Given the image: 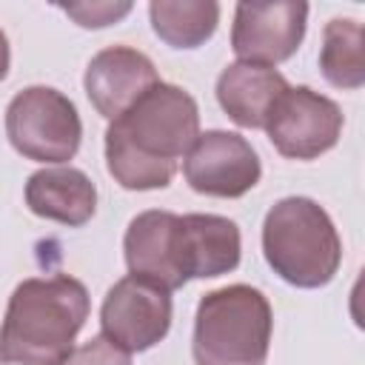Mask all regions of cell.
Returning a JSON list of instances; mask_svg holds the SVG:
<instances>
[{
    "instance_id": "6da1fadb",
    "label": "cell",
    "mask_w": 365,
    "mask_h": 365,
    "mask_svg": "<svg viewBox=\"0 0 365 365\" xmlns=\"http://www.w3.org/2000/svg\"><path fill=\"white\" fill-rule=\"evenodd\" d=\"M200 134L197 100L174 86L157 83L106 128V168L128 191L165 188L180 160Z\"/></svg>"
},
{
    "instance_id": "7a4b0ae2",
    "label": "cell",
    "mask_w": 365,
    "mask_h": 365,
    "mask_svg": "<svg viewBox=\"0 0 365 365\" xmlns=\"http://www.w3.org/2000/svg\"><path fill=\"white\" fill-rule=\"evenodd\" d=\"M88 291L68 274L23 279L6 305L0 356L9 365H63L88 319Z\"/></svg>"
},
{
    "instance_id": "3957f363",
    "label": "cell",
    "mask_w": 365,
    "mask_h": 365,
    "mask_svg": "<svg viewBox=\"0 0 365 365\" xmlns=\"http://www.w3.org/2000/svg\"><path fill=\"white\" fill-rule=\"evenodd\" d=\"M262 257L288 285L322 288L339 271L342 240L317 200L285 197L262 220Z\"/></svg>"
},
{
    "instance_id": "277c9868",
    "label": "cell",
    "mask_w": 365,
    "mask_h": 365,
    "mask_svg": "<svg viewBox=\"0 0 365 365\" xmlns=\"http://www.w3.org/2000/svg\"><path fill=\"white\" fill-rule=\"evenodd\" d=\"M274 314L268 297L254 285L208 291L194 314L191 354L197 365H265Z\"/></svg>"
},
{
    "instance_id": "5b68a950",
    "label": "cell",
    "mask_w": 365,
    "mask_h": 365,
    "mask_svg": "<svg viewBox=\"0 0 365 365\" xmlns=\"http://www.w3.org/2000/svg\"><path fill=\"white\" fill-rule=\"evenodd\" d=\"M6 137L34 163H68L80 151L83 123L77 106L51 86H29L6 106Z\"/></svg>"
},
{
    "instance_id": "8992f818",
    "label": "cell",
    "mask_w": 365,
    "mask_h": 365,
    "mask_svg": "<svg viewBox=\"0 0 365 365\" xmlns=\"http://www.w3.org/2000/svg\"><path fill=\"white\" fill-rule=\"evenodd\" d=\"M342 123V111L331 97L308 86H288L274 100L262 128L282 157L317 160L339 143Z\"/></svg>"
},
{
    "instance_id": "52a82bcc",
    "label": "cell",
    "mask_w": 365,
    "mask_h": 365,
    "mask_svg": "<svg viewBox=\"0 0 365 365\" xmlns=\"http://www.w3.org/2000/svg\"><path fill=\"white\" fill-rule=\"evenodd\" d=\"M171 317V291L134 274L117 279L100 305L103 336L125 354H143L165 339Z\"/></svg>"
},
{
    "instance_id": "ba28073f",
    "label": "cell",
    "mask_w": 365,
    "mask_h": 365,
    "mask_svg": "<svg viewBox=\"0 0 365 365\" xmlns=\"http://www.w3.org/2000/svg\"><path fill=\"white\" fill-rule=\"evenodd\" d=\"M185 182L205 197L237 200L248 194L259 177L262 165L254 145L237 131H202L182 160Z\"/></svg>"
},
{
    "instance_id": "9c48e42d",
    "label": "cell",
    "mask_w": 365,
    "mask_h": 365,
    "mask_svg": "<svg viewBox=\"0 0 365 365\" xmlns=\"http://www.w3.org/2000/svg\"><path fill=\"white\" fill-rule=\"evenodd\" d=\"M308 23V3H237L231 26V48L240 63L268 66L285 63L297 54Z\"/></svg>"
},
{
    "instance_id": "30bf717a",
    "label": "cell",
    "mask_w": 365,
    "mask_h": 365,
    "mask_svg": "<svg viewBox=\"0 0 365 365\" xmlns=\"http://www.w3.org/2000/svg\"><path fill=\"white\" fill-rule=\"evenodd\" d=\"M125 265L134 277H145L165 291H177L188 282L182 268L180 214L174 211H143L137 214L123 237Z\"/></svg>"
},
{
    "instance_id": "8fae6325",
    "label": "cell",
    "mask_w": 365,
    "mask_h": 365,
    "mask_svg": "<svg viewBox=\"0 0 365 365\" xmlns=\"http://www.w3.org/2000/svg\"><path fill=\"white\" fill-rule=\"evenodd\" d=\"M157 83H160V74L154 63L131 46H108L97 51L88 60L83 74V88L91 106L108 123L123 111H128Z\"/></svg>"
},
{
    "instance_id": "7c38bea8",
    "label": "cell",
    "mask_w": 365,
    "mask_h": 365,
    "mask_svg": "<svg viewBox=\"0 0 365 365\" xmlns=\"http://www.w3.org/2000/svg\"><path fill=\"white\" fill-rule=\"evenodd\" d=\"M26 205L31 214L80 228L97 211V188L91 177L71 165L40 168L26 182Z\"/></svg>"
},
{
    "instance_id": "4fadbf2b",
    "label": "cell",
    "mask_w": 365,
    "mask_h": 365,
    "mask_svg": "<svg viewBox=\"0 0 365 365\" xmlns=\"http://www.w3.org/2000/svg\"><path fill=\"white\" fill-rule=\"evenodd\" d=\"M182 268L188 279H214L240 265L242 237L234 220L220 214H182Z\"/></svg>"
},
{
    "instance_id": "5bb4252c",
    "label": "cell",
    "mask_w": 365,
    "mask_h": 365,
    "mask_svg": "<svg viewBox=\"0 0 365 365\" xmlns=\"http://www.w3.org/2000/svg\"><path fill=\"white\" fill-rule=\"evenodd\" d=\"M288 88V80L268 66L231 63L217 77V103L240 128H262L274 100Z\"/></svg>"
},
{
    "instance_id": "9a60e30c",
    "label": "cell",
    "mask_w": 365,
    "mask_h": 365,
    "mask_svg": "<svg viewBox=\"0 0 365 365\" xmlns=\"http://www.w3.org/2000/svg\"><path fill=\"white\" fill-rule=\"evenodd\" d=\"M154 34L171 48H200L220 23V3L214 0H154L148 3Z\"/></svg>"
},
{
    "instance_id": "2e32d148",
    "label": "cell",
    "mask_w": 365,
    "mask_h": 365,
    "mask_svg": "<svg viewBox=\"0 0 365 365\" xmlns=\"http://www.w3.org/2000/svg\"><path fill=\"white\" fill-rule=\"evenodd\" d=\"M319 71L336 88H359L365 83V31L351 17H334L322 29Z\"/></svg>"
},
{
    "instance_id": "e0dca14e",
    "label": "cell",
    "mask_w": 365,
    "mask_h": 365,
    "mask_svg": "<svg viewBox=\"0 0 365 365\" xmlns=\"http://www.w3.org/2000/svg\"><path fill=\"white\" fill-rule=\"evenodd\" d=\"M63 365H131V354L108 342L103 334L91 336L86 345L74 348Z\"/></svg>"
},
{
    "instance_id": "ac0fdd59",
    "label": "cell",
    "mask_w": 365,
    "mask_h": 365,
    "mask_svg": "<svg viewBox=\"0 0 365 365\" xmlns=\"http://www.w3.org/2000/svg\"><path fill=\"white\" fill-rule=\"evenodd\" d=\"M63 11L77 20L83 29H103L117 20H123L131 11V3H77V6H63Z\"/></svg>"
},
{
    "instance_id": "d6986e66",
    "label": "cell",
    "mask_w": 365,
    "mask_h": 365,
    "mask_svg": "<svg viewBox=\"0 0 365 365\" xmlns=\"http://www.w3.org/2000/svg\"><path fill=\"white\" fill-rule=\"evenodd\" d=\"M9 66H11V48H9V40H6V34H3V29H0V83L6 80Z\"/></svg>"
},
{
    "instance_id": "ffe728a7",
    "label": "cell",
    "mask_w": 365,
    "mask_h": 365,
    "mask_svg": "<svg viewBox=\"0 0 365 365\" xmlns=\"http://www.w3.org/2000/svg\"><path fill=\"white\" fill-rule=\"evenodd\" d=\"M0 365H3V356H0Z\"/></svg>"
}]
</instances>
